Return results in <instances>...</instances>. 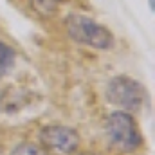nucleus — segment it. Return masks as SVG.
I'll return each mask as SVG.
<instances>
[{"label":"nucleus","mask_w":155,"mask_h":155,"mask_svg":"<svg viewBox=\"0 0 155 155\" xmlns=\"http://www.w3.org/2000/svg\"><path fill=\"white\" fill-rule=\"evenodd\" d=\"M105 132L108 135L110 144L123 153H132L143 144V134L132 114L124 110L112 112L107 117Z\"/></svg>","instance_id":"obj_1"},{"label":"nucleus","mask_w":155,"mask_h":155,"mask_svg":"<svg viewBox=\"0 0 155 155\" xmlns=\"http://www.w3.org/2000/svg\"><path fill=\"white\" fill-rule=\"evenodd\" d=\"M65 25H67V35L78 43L101 51L110 49L114 45V35L105 25L97 24L96 20L85 15H69Z\"/></svg>","instance_id":"obj_2"},{"label":"nucleus","mask_w":155,"mask_h":155,"mask_svg":"<svg viewBox=\"0 0 155 155\" xmlns=\"http://www.w3.org/2000/svg\"><path fill=\"white\" fill-rule=\"evenodd\" d=\"M146 96H148L146 88L139 81L126 76H117L114 79H110L107 85L108 101L126 112L141 110L144 101H146Z\"/></svg>","instance_id":"obj_3"},{"label":"nucleus","mask_w":155,"mask_h":155,"mask_svg":"<svg viewBox=\"0 0 155 155\" xmlns=\"http://www.w3.org/2000/svg\"><path fill=\"white\" fill-rule=\"evenodd\" d=\"M38 139L41 144L49 150H54L61 155L76 153L79 146V134L74 128L65 124H49L43 126L38 134Z\"/></svg>","instance_id":"obj_4"},{"label":"nucleus","mask_w":155,"mask_h":155,"mask_svg":"<svg viewBox=\"0 0 155 155\" xmlns=\"http://www.w3.org/2000/svg\"><path fill=\"white\" fill-rule=\"evenodd\" d=\"M16 60V51L0 41V76H5L13 71Z\"/></svg>","instance_id":"obj_5"},{"label":"nucleus","mask_w":155,"mask_h":155,"mask_svg":"<svg viewBox=\"0 0 155 155\" xmlns=\"http://www.w3.org/2000/svg\"><path fill=\"white\" fill-rule=\"evenodd\" d=\"M29 2L33 9L41 16H52L61 4V0H29Z\"/></svg>","instance_id":"obj_6"},{"label":"nucleus","mask_w":155,"mask_h":155,"mask_svg":"<svg viewBox=\"0 0 155 155\" xmlns=\"http://www.w3.org/2000/svg\"><path fill=\"white\" fill-rule=\"evenodd\" d=\"M11 155H49V153H47L45 148H41L38 144H35V143L25 141V143L16 144V146L13 148Z\"/></svg>","instance_id":"obj_7"},{"label":"nucleus","mask_w":155,"mask_h":155,"mask_svg":"<svg viewBox=\"0 0 155 155\" xmlns=\"http://www.w3.org/2000/svg\"><path fill=\"white\" fill-rule=\"evenodd\" d=\"M150 7H152V9L155 7V0H150Z\"/></svg>","instance_id":"obj_8"},{"label":"nucleus","mask_w":155,"mask_h":155,"mask_svg":"<svg viewBox=\"0 0 155 155\" xmlns=\"http://www.w3.org/2000/svg\"><path fill=\"white\" fill-rule=\"evenodd\" d=\"M79 155H96V153H90V152H88V153H79Z\"/></svg>","instance_id":"obj_9"}]
</instances>
